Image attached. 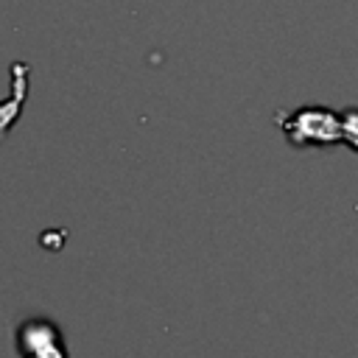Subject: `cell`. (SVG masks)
I'll return each instance as SVG.
<instances>
[{
	"instance_id": "1",
	"label": "cell",
	"mask_w": 358,
	"mask_h": 358,
	"mask_svg": "<svg viewBox=\"0 0 358 358\" xmlns=\"http://www.w3.org/2000/svg\"><path fill=\"white\" fill-rule=\"evenodd\" d=\"M20 352L28 358H67L62 333L48 319H31L20 327Z\"/></svg>"
},
{
	"instance_id": "2",
	"label": "cell",
	"mask_w": 358,
	"mask_h": 358,
	"mask_svg": "<svg viewBox=\"0 0 358 358\" xmlns=\"http://www.w3.org/2000/svg\"><path fill=\"white\" fill-rule=\"evenodd\" d=\"M285 131H288V140L296 143V145H302V143H330V140H336L338 126L322 109H302L285 123Z\"/></svg>"
}]
</instances>
